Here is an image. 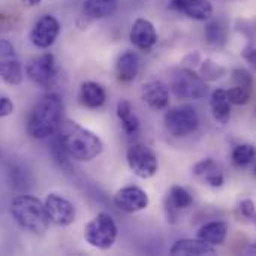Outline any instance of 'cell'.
<instances>
[{"instance_id":"34","label":"cell","mask_w":256,"mask_h":256,"mask_svg":"<svg viewBox=\"0 0 256 256\" xmlns=\"http://www.w3.org/2000/svg\"><path fill=\"white\" fill-rule=\"evenodd\" d=\"M42 0H21V3L27 8H34V6H39Z\"/></svg>"},{"instance_id":"3","label":"cell","mask_w":256,"mask_h":256,"mask_svg":"<svg viewBox=\"0 0 256 256\" xmlns=\"http://www.w3.org/2000/svg\"><path fill=\"white\" fill-rule=\"evenodd\" d=\"M10 214L16 225L33 234H44L50 226L45 204L32 195H18L10 202Z\"/></svg>"},{"instance_id":"21","label":"cell","mask_w":256,"mask_h":256,"mask_svg":"<svg viewBox=\"0 0 256 256\" xmlns=\"http://www.w3.org/2000/svg\"><path fill=\"white\" fill-rule=\"evenodd\" d=\"M80 99H81L84 106L92 108V110H98V108L104 106V104L106 100V92L99 82L87 81L81 86Z\"/></svg>"},{"instance_id":"32","label":"cell","mask_w":256,"mask_h":256,"mask_svg":"<svg viewBox=\"0 0 256 256\" xmlns=\"http://www.w3.org/2000/svg\"><path fill=\"white\" fill-rule=\"evenodd\" d=\"M14 102L8 96L0 98V117H8L14 112Z\"/></svg>"},{"instance_id":"5","label":"cell","mask_w":256,"mask_h":256,"mask_svg":"<svg viewBox=\"0 0 256 256\" xmlns=\"http://www.w3.org/2000/svg\"><path fill=\"white\" fill-rule=\"evenodd\" d=\"M171 90L180 99H202L208 93L207 81L189 68L174 70L171 76Z\"/></svg>"},{"instance_id":"33","label":"cell","mask_w":256,"mask_h":256,"mask_svg":"<svg viewBox=\"0 0 256 256\" xmlns=\"http://www.w3.org/2000/svg\"><path fill=\"white\" fill-rule=\"evenodd\" d=\"M242 56H243V58L254 68L256 70V46L255 45H249V46H246L244 50H243V52H242Z\"/></svg>"},{"instance_id":"22","label":"cell","mask_w":256,"mask_h":256,"mask_svg":"<svg viewBox=\"0 0 256 256\" xmlns=\"http://www.w3.org/2000/svg\"><path fill=\"white\" fill-rule=\"evenodd\" d=\"M212 111H213V117L218 123L220 124H226L231 120V100L228 96V92L224 88H216L212 93Z\"/></svg>"},{"instance_id":"35","label":"cell","mask_w":256,"mask_h":256,"mask_svg":"<svg viewBox=\"0 0 256 256\" xmlns=\"http://www.w3.org/2000/svg\"><path fill=\"white\" fill-rule=\"evenodd\" d=\"M249 254H256V243L249 249Z\"/></svg>"},{"instance_id":"1","label":"cell","mask_w":256,"mask_h":256,"mask_svg":"<svg viewBox=\"0 0 256 256\" xmlns=\"http://www.w3.org/2000/svg\"><path fill=\"white\" fill-rule=\"evenodd\" d=\"M56 138L69 154V158L80 162H90L96 159L104 150V142L94 132L72 120L62 122Z\"/></svg>"},{"instance_id":"4","label":"cell","mask_w":256,"mask_h":256,"mask_svg":"<svg viewBox=\"0 0 256 256\" xmlns=\"http://www.w3.org/2000/svg\"><path fill=\"white\" fill-rule=\"evenodd\" d=\"M118 236V228L112 216L108 213H99L84 228L86 242L99 250H108L114 246Z\"/></svg>"},{"instance_id":"28","label":"cell","mask_w":256,"mask_h":256,"mask_svg":"<svg viewBox=\"0 0 256 256\" xmlns=\"http://www.w3.org/2000/svg\"><path fill=\"white\" fill-rule=\"evenodd\" d=\"M228 96L231 104L234 105H244L249 102L250 96H252V88L248 87H242V86H234L231 90H228Z\"/></svg>"},{"instance_id":"23","label":"cell","mask_w":256,"mask_h":256,"mask_svg":"<svg viewBox=\"0 0 256 256\" xmlns=\"http://www.w3.org/2000/svg\"><path fill=\"white\" fill-rule=\"evenodd\" d=\"M117 0H84V14L92 20H104L112 16L117 10Z\"/></svg>"},{"instance_id":"14","label":"cell","mask_w":256,"mask_h":256,"mask_svg":"<svg viewBox=\"0 0 256 256\" xmlns=\"http://www.w3.org/2000/svg\"><path fill=\"white\" fill-rule=\"evenodd\" d=\"M174 10L196 21H208L213 18V4L208 0H170Z\"/></svg>"},{"instance_id":"9","label":"cell","mask_w":256,"mask_h":256,"mask_svg":"<svg viewBox=\"0 0 256 256\" xmlns=\"http://www.w3.org/2000/svg\"><path fill=\"white\" fill-rule=\"evenodd\" d=\"M0 75L3 82L9 86H20L24 76L20 57L8 39L0 40Z\"/></svg>"},{"instance_id":"30","label":"cell","mask_w":256,"mask_h":256,"mask_svg":"<svg viewBox=\"0 0 256 256\" xmlns=\"http://www.w3.org/2000/svg\"><path fill=\"white\" fill-rule=\"evenodd\" d=\"M232 81H234V86H242V87L254 88V76H252V74L249 70H246L243 68L234 69Z\"/></svg>"},{"instance_id":"10","label":"cell","mask_w":256,"mask_h":256,"mask_svg":"<svg viewBox=\"0 0 256 256\" xmlns=\"http://www.w3.org/2000/svg\"><path fill=\"white\" fill-rule=\"evenodd\" d=\"M45 208L50 216V220L57 226H69L75 222V207L74 204L62 196L60 194H48L45 201Z\"/></svg>"},{"instance_id":"6","label":"cell","mask_w":256,"mask_h":256,"mask_svg":"<svg viewBox=\"0 0 256 256\" xmlns=\"http://www.w3.org/2000/svg\"><path fill=\"white\" fill-rule=\"evenodd\" d=\"M164 120H165L166 130L176 138H183V136L190 135L192 132L196 130V128L200 124L198 112L190 105H182V106L171 108L165 114Z\"/></svg>"},{"instance_id":"16","label":"cell","mask_w":256,"mask_h":256,"mask_svg":"<svg viewBox=\"0 0 256 256\" xmlns=\"http://www.w3.org/2000/svg\"><path fill=\"white\" fill-rule=\"evenodd\" d=\"M192 171L198 178H201L206 184L212 188H222L225 183V176H224L220 165L210 158L202 159L198 164H195Z\"/></svg>"},{"instance_id":"12","label":"cell","mask_w":256,"mask_h":256,"mask_svg":"<svg viewBox=\"0 0 256 256\" xmlns=\"http://www.w3.org/2000/svg\"><path fill=\"white\" fill-rule=\"evenodd\" d=\"M60 33V22L52 15L40 16L30 32V40L36 48H50Z\"/></svg>"},{"instance_id":"15","label":"cell","mask_w":256,"mask_h":256,"mask_svg":"<svg viewBox=\"0 0 256 256\" xmlns=\"http://www.w3.org/2000/svg\"><path fill=\"white\" fill-rule=\"evenodd\" d=\"M141 96H142V100L152 110H156V111L165 110L170 104V90L166 84L159 80L146 82L141 88Z\"/></svg>"},{"instance_id":"36","label":"cell","mask_w":256,"mask_h":256,"mask_svg":"<svg viewBox=\"0 0 256 256\" xmlns=\"http://www.w3.org/2000/svg\"><path fill=\"white\" fill-rule=\"evenodd\" d=\"M255 176H256V168H255Z\"/></svg>"},{"instance_id":"17","label":"cell","mask_w":256,"mask_h":256,"mask_svg":"<svg viewBox=\"0 0 256 256\" xmlns=\"http://www.w3.org/2000/svg\"><path fill=\"white\" fill-rule=\"evenodd\" d=\"M194 204V198L192 195L182 186H172L168 192L166 201H165V210H166V216L170 222H176L177 214L180 210L189 208Z\"/></svg>"},{"instance_id":"13","label":"cell","mask_w":256,"mask_h":256,"mask_svg":"<svg viewBox=\"0 0 256 256\" xmlns=\"http://www.w3.org/2000/svg\"><path fill=\"white\" fill-rule=\"evenodd\" d=\"M129 39L132 45L144 52H148L154 48L158 44V32L153 26L152 21L146 18H138L134 21L130 32H129Z\"/></svg>"},{"instance_id":"2","label":"cell","mask_w":256,"mask_h":256,"mask_svg":"<svg viewBox=\"0 0 256 256\" xmlns=\"http://www.w3.org/2000/svg\"><path fill=\"white\" fill-rule=\"evenodd\" d=\"M63 100L56 93L44 94L27 118V134L34 140L52 138L63 122Z\"/></svg>"},{"instance_id":"8","label":"cell","mask_w":256,"mask_h":256,"mask_svg":"<svg viewBox=\"0 0 256 256\" xmlns=\"http://www.w3.org/2000/svg\"><path fill=\"white\" fill-rule=\"evenodd\" d=\"M57 72L58 68L56 57L50 52L32 58L26 66L27 78L38 87H50L57 78Z\"/></svg>"},{"instance_id":"11","label":"cell","mask_w":256,"mask_h":256,"mask_svg":"<svg viewBox=\"0 0 256 256\" xmlns=\"http://www.w3.org/2000/svg\"><path fill=\"white\" fill-rule=\"evenodd\" d=\"M112 202L116 208H118L123 213L132 214L141 210H146L148 207V195L146 190H142L138 186H126L116 192Z\"/></svg>"},{"instance_id":"18","label":"cell","mask_w":256,"mask_h":256,"mask_svg":"<svg viewBox=\"0 0 256 256\" xmlns=\"http://www.w3.org/2000/svg\"><path fill=\"white\" fill-rule=\"evenodd\" d=\"M170 254L174 256H202V255H216L214 246L202 242L201 238L192 240V238H184L178 240L172 244L170 249Z\"/></svg>"},{"instance_id":"31","label":"cell","mask_w":256,"mask_h":256,"mask_svg":"<svg viewBox=\"0 0 256 256\" xmlns=\"http://www.w3.org/2000/svg\"><path fill=\"white\" fill-rule=\"evenodd\" d=\"M238 210H240L243 218H246V219H249V220L256 224V207L255 202L252 200H243L238 204Z\"/></svg>"},{"instance_id":"20","label":"cell","mask_w":256,"mask_h":256,"mask_svg":"<svg viewBox=\"0 0 256 256\" xmlns=\"http://www.w3.org/2000/svg\"><path fill=\"white\" fill-rule=\"evenodd\" d=\"M206 40L213 46H224L230 38V26L224 18H210L204 28Z\"/></svg>"},{"instance_id":"24","label":"cell","mask_w":256,"mask_h":256,"mask_svg":"<svg viewBox=\"0 0 256 256\" xmlns=\"http://www.w3.org/2000/svg\"><path fill=\"white\" fill-rule=\"evenodd\" d=\"M226 234H228V225L225 222L214 220L201 226V230L198 231V238H201L202 242L212 246H220L224 244Z\"/></svg>"},{"instance_id":"25","label":"cell","mask_w":256,"mask_h":256,"mask_svg":"<svg viewBox=\"0 0 256 256\" xmlns=\"http://www.w3.org/2000/svg\"><path fill=\"white\" fill-rule=\"evenodd\" d=\"M117 117L123 126V130L128 134V135H134L138 132L140 129V118L138 116L135 114L132 105L129 100L126 99H120L117 102Z\"/></svg>"},{"instance_id":"19","label":"cell","mask_w":256,"mask_h":256,"mask_svg":"<svg viewBox=\"0 0 256 256\" xmlns=\"http://www.w3.org/2000/svg\"><path fill=\"white\" fill-rule=\"evenodd\" d=\"M140 72V58L134 51L123 52L116 63V74L120 82H132Z\"/></svg>"},{"instance_id":"27","label":"cell","mask_w":256,"mask_h":256,"mask_svg":"<svg viewBox=\"0 0 256 256\" xmlns=\"http://www.w3.org/2000/svg\"><path fill=\"white\" fill-rule=\"evenodd\" d=\"M225 74H226V69H225L224 66H220L219 63L213 62L212 58H206L204 62H201L200 75H201L206 81H216V80H220Z\"/></svg>"},{"instance_id":"26","label":"cell","mask_w":256,"mask_h":256,"mask_svg":"<svg viewBox=\"0 0 256 256\" xmlns=\"http://www.w3.org/2000/svg\"><path fill=\"white\" fill-rule=\"evenodd\" d=\"M256 156L255 147L252 144H240V146H236L232 153H231V158H232V162L237 165V166H248L254 162Z\"/></svg>"},{"instance_id":"29","label":"cell","mask_w":256,"mask_h":256,"mask_svg":"<svg viewBox=\"0 0 256 256\" xmlns=\"http://www.w3.org/2000/svg\"><path fill=\"white\" fill-rule=\"evenodd\" d=\"M237 30L249 39L250 45H254L256 42V16L250 20H238Z\"/></svg>"},{"instance_id":"7","label":"cell","mask_w":256,"mask_h":256,"mask_svg":"<svg viewBox=\"0 0 256 256\" xmlns=\"http://www.w3.org/2000/svg\"><path fill=\"white\" fill-rule=\"evenodd\" d=\"M126 160L130 171L140 178H152L159 170V160L154 152L144 144H134L126 153Z\"/></svg>"}]
</instances>
